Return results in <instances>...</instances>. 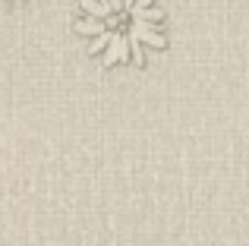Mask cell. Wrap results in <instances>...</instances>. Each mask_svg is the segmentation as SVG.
I'll use <instances>...</instances> for the list:
<instances>
[{
	"label": "cell",
	"mask_w": 249,
	"mask_h": 246,
	"mask_svg": "<svg viewBox=\"0 0 249 246\" xmlns=\"http://www.w3.org/2000/svg\"><path fill=\"white\" fill-rule=\"evenodd\" d=\"M79 6H82L85 16H98V19H104V16H110V13H114L110 0H79Z\"/></svg>",
	"instance_id": "6da1fadb"
},
{
	"label": "cell",
	"mask_w": 249,
	"mask_h": 246,
	"mask_svg": "<svg viewBox=\"0 0 249 246\" xmlns=\"http://www.w3.org/2000/svg\"><path fill=\"white\" fill-rule=\"evenodd\" d=\"M110 6H114V10H123V6H126V0H110Z\"/></svg>",
	"instance_id": "7a4b0ae2"
},
{
	"label": "cell",
	"mask_w": 249,
	"mask_h": 246,
	"mask_svg": "<svg viewBox=\"0 0 249 246\" xmlns=\"http://www.w3.org/2000/svg\"><path fill=\"white\" fill-rule=\"evenodd\" d=\"M136 3H142V6H152V3H155V0H136Z\"/></svg>",
	"instance_id": "3957f363"
}]
</instances>
